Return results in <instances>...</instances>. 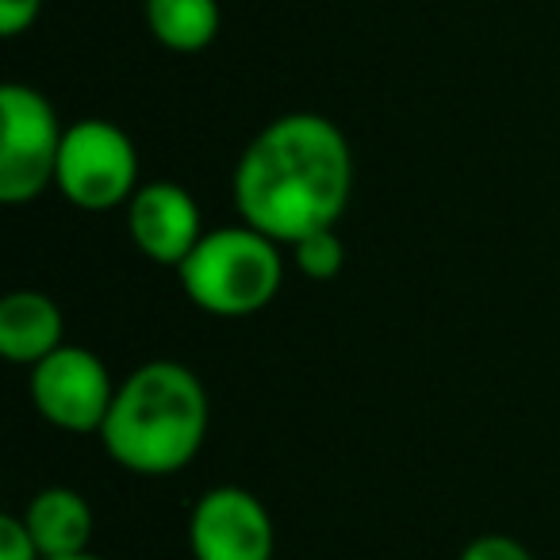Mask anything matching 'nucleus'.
<instances>
[{"instance_id":"9","label":"nucleus","mask_w":560,"mask_h":560,"mask_svg":"<svg viewBox=\"0 0 560 560\" xmlns=\"http://www.w3.org/2000/svg\"><path fill=\"white\" fill-rule=\"evenodd\" d=\"M66 346L62 307L43 292H9L0 300V353L16 365H39Z\"/></svg>"},{"instance_id":"5","label":"nucleus","mask_w":560,"mask_h":560,"mask_svg":"<svg viewBox=\"0 0 560 560\" xmlns=\"http://www.w3.org/2000/svg\"><path fill=\"white\" fill-rule=\"evenodd\" d=\"M55 188L81 211L127 208L139 192V150L112 119H78L66 127Z\"/></svg>"},{"instance_id":"7","label":"nucleus","mask_w":560,"mask_h":560,"mask_svg":"<svg viewBox=\"0 0 560 560\" xmlns=\"http://www.w3.org/2000/svg\"><path fill=\"white\" fill-rule=\"evenodd\" d=\"M188 545L196 560H272L277 526L254 491L238 483L208 488L188 518Z\"/></svg>"},{"instance_id":"3","label":"nucleus","mask_w":560,"mask_h":560,"mask_svg":"<svg viewBox=\"0 0 560 560\" xmlns=\"http://www.w3.org/2000/svg\"><path fill=\"white\" fill-rule=\"evenodd\" d=\"M185 296L215 319H246L277 300L284 284L280 242L254 226H219L203 234L200 246L177 269Z\"/></svg>"},{"instance_id":"6","label":"nucleus","mask_w":560,"mask_h":560,"mask_svg":"<svg viewBox=\"0 0 560 560\" xmlns=\"http://www.w3.org/2000/svg\"><path fill=\"white\" fill-rule=\"evenodd\" d=\"M27 388H32L35 411L66 434H101L116 399L108 365L93 350L70 342L32 365Z\"/></svg>"},{"instance_id":"2","label":"nucleus","mask_w":560,"mask_h":560,"mask_svg":"<svg viewBox=\"0 0 560 560\" xmlns=\"http://www.w3.org/2000/svg\"><path fill=\"white\" fill-rule=\"evenodd\" d=\"M211 407L200 376L180 361H147L116 388L101 442L135 476H173L200 453Z\"/></svg>"},{"instance_id":"11","label":"nucleus","mask_w":560,"mask_h":560,"mask_svg":"<svg viewBox=\"0 0 560 560\" xmlns=\"http://www.w3.org/2000/svg\"><path fill=\"white\" fill-rule=\"evenodd\" d=\"M142 16L154 43L177 55L208 50L223 24L219 0H142Z\"/></svg>"},{"instance_id":"8","label":"nucleus","mask_w":560,"mask_h":560,"mask_svg":"<svg viewBox=\"0 0 560 560\" xmlns=\"http://www.w3.org/2000/svg\"><path fill=\"white\" fill-rule=\"evenodd\" d=\"M127 231L147 261L180 269L203 238L200 203L177 180H147L127 200Z\"/></svg>"},{"instance_id":"1","label":"nucleus","mask_w":560,"mask_h":560,"mask_svg":"<svg viewBox=\"0 0 560 560\" xmlns=\"http://www.w3.org/2000/svg\"><path fill=\"white\" fill-rule=\"evenodd\" d=\"M234 211L280 246L338 226L353 192L342 127L319 112H289L249 139L234 165Z\"/></svg>"},{"instance_id":"14","label":"nucleus","mask_w":560,"mask_h":560,"mask_svg":"<svg viewBox=\"0 0 560 560\" xmlns=\"http://www.w3.org/2000/svg\"><path fill=\"white\" fill-rule=\"evenodd\" d=\"M460 560H534V557H529L526 545L514 541V537H506V534H483V537H476V541L465 545Z\"/></svg>"},{"instance_id":"10","label":"nucleus","mask_w":560,"mask_h":560,"mask_svg":"<svg viewBox=\"0 0 560 560\" xmlns=\"http://www.w3.org/2000/svg\"><path fill=\"white\" fill-rule=\"evenodd\" d=\"M24 522L43 557L89 552V541H93V506L73 488H43L27 503Z\"/></svg>"},{"instance_id":"16","label":"nucleus","mask_w":560,"mask_h":560,"mask_svg":"<svg viewBox=\"0 0 560 560\" xmlns=\"http://www.w3.org/2000/svg\"><path fill=\"white\" fill-rule=\"evenodd\" d=\"M43 560H104L96 552H73V557H43Z\"/></svg>"},{"instance_id":"15","label":"nucleus","mask_w":560,"mask_h":560,"mask_svg":"<svg viewBox=\"0 0 560 560\" xmlns=\"http://www.w3.org/2000/svg\"><path fill=\"white\" fill-rule=\"evenodd\" d=\"M43 0H0V35L4 39H16L27 27L39 20Z\"/></svg>"},{"instance_id":"12","label":"nucleus","mask_w":560,"mask_h":560,"mask_svg":"<svg viewBox=\"0 0 560 560\" xmlns=\"http://www.w3.org/2000/svg\"><path fill=\"white\" fill-rule=\"evenodd\" d=\"M292 265L304 272L307 280H335L346 265V246L338 238V226H327V231H315L307 238L292 242Z\"/></svg>"},{"instance_id":"13","label":"nucleus","mask_w":560,"mask_h":560,"mask_svg":"<svg viewBox=\"0 0 560 560\" xmlns=\"http://www.w3.org/2000/svg\"><path fill=\"white\" fill-rule=\"evenodd\" d=\"M0 560H43L24 514H4L0 518Z\"/></svg>"},{"instance_id":"4","label":"nucleus","mask_w":560,"mask_h":560,"mask_svg":"<svg viewBox=\"0 0 560 560\" xmlns=\"http://www.w3.org/2000/svg\"><path fill=\"white\" fill-rule=\"evenodd\" d=\"M62 139L66 127L39 89L0 85V200L20 208L55 188Z\"/></svg>"}]
</instances>
